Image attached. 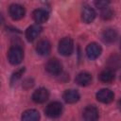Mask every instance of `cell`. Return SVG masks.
Listing matches in <instances>:
<instances>
[{
    "label": "cell",
    "mask_w": 121,
    "mask_h": 121,
    "mask_svg": "<svg viewBox=\"0 0 121 121\" xmlns=\"http://www.w3.org/2000/svg\"><path fill=\"white\" fill-rule=\"evenodd\" d=\"M8 59H9V61L13 64V65H16V64H19L23 59H24V51H23V48L19 45H13L9 48V52H8Z\"/></svg>",
    "instance_id": "6da1fadb"
},
{
    "label": "cell",
    "mask_w": 121,
    "mask_h": 121,
    "mask_svg": "<svg viewBox=\"0 0 121 121\" xmlns=\"http://www.w3.org/2000/svg\"><path fill=\"white\" fill-rule=\"evenodd\" d=\"M44 112L50 118H57L62 113V105L58 101L51 102L45 107Z\"/></svg>",
    "instance_id": "7a4b0ae2"
},
{
    "label": "cell",
    "mask_w": 121,
    "mask_h": 121,
    "mask_svg": "<svg viewBox=\"0 0 121 121\" xmlns=\"http://www.w3.org/2000/svg\"><path fill=\"white\" fill-rule=\"evenodd\" d=\"M59 52L62 55V56H69L72 54L73 49H74V43L71 38L69 37H65L62 38L60 43H59Z\"/></svg>",
    "instance_id": "3957f363"
},
{
    "label": "cell",
    "mask_w": 121,
    "mask_h": 121,
    "mask_svg": "<svg viewBox=\"0 0 121 121\" xmlns=\"http://www.w3.org/2000/svg\"><path fill=\"white\" fill-rule=\"evenodd\" d=\"M98 116V110L94 105H89L83 110L82 117L84 121H97Z\"/></svg>",
    "instance_id": "277c9868"
},
{
    "label": "cell",
    "mask_w": 121,
    "mask_h": 121,
    "mask_svg": "<svg viewBox=\"0 0 121 121\" xmlns=\"http://www.w3.org/2000/svg\"><path fill=\"white\" fill-rule=\"evenodd\" d=\"M45 70L51 75H59L61 73L62 65L57 59H50L45 64Z\"/></svg>",
    "instance_id": "5b68a950"
},
{
    "label": "cell",
    "mask_w": 121,
    "mask_h": 121,
    "mask_svg": "<svg viewBox=\"0 0 121 121\" xmlns=\"http://www.w3.org/2000/svg\"><path fill=\"white\" fill-rule=\"evenodd\" d=\"M9 13L13 20H20L25 16V8L19 4H12L9 8Z\"/></svg>",
    "instance_id": "8992f818"
},
{
    "label": "cell",
    "mask_w": 121,
    "mask_h": 121,
    "mask_svg": "<svg viewBox=\"0 0 121 121\" xmlns=\"http://www.w3.org/2000/svg\"><path fill=\"white\" fill-rule=\"evenodd\" d=\"M101 52H102L101 46L96 43H91L86 47V55L91 60H95V59L98 58L100 56Z\"/></svg>",
    "instance_id": "52a82bcc"
},
{
    "label": "cell",
    "mask_w": 121,
    "mask_h": 121,
    "mask_svg": "<svg viewBox=\"0 0 121 121\" xmlns=\"http://www.w3.org/2000/svg\"><path fill=\"white\" fill-rule=\"evenodd\" d=\"M96 99L102 103L108 104L113 100L114 95L110 89H101L96 93Z\"/></svg>",
    "instance_id": "ba28073f"
},
{
    "label": "cell",
    "mask_w": 121,
    "mask_h": 121,
    "mask_svg": "<svg viewBox=\"0 0 121 121\" xmlns=\"http://www.w3.org/2000/svg\"><path fill=\"white\" fill-rule=\"evenodd\" d=\"M49 97V92L45 88H39L36 91H34L32 95V99L36 103H43L45 102Z\"/></svg>",
    "instance_id": "9c48e42d"
},
{
    "label": "cell",
    "mask_w": 121,
    "mask_h": 121,
    "mask_svg": "<svg viewBox=\"0 0 121 121\" xmlns=\"http://www.w3.org/2000/svg\"><path fill=\"white\" fill-rule=\"evenodd\" d=\"M42 26L38 24L36 25H32L29 27H27L26 31V38L28 42H32L34 41L42 32Z\"/></svg>",
    "instance_id": "30bf717a"
},
{
    "label": "cell",
    "mask_w": 121,
    "mask_h": 121,
    "mask_svg": "<svg viewBox=\"0 0 121 121\" xmlns=\"http://www.w3.org/2000/svg\"><path fill=\"white\" fill-rule=\"evenodd\" d=\"M95 11L94 10V9L91 8L90 6H84L81 12L82 21L86 24H90L95 20Z\"/></svg>",
    "instance_id": "8fae6325"
},
{
    "label": "cell",
    "mask_w": 121,
    "mask_h": 121,
    "mask_svg": "<svg viewBox=\"0 0 121 121\" xmlns=\"http://www.w3.org/2000/svg\"><path fill=\"white\" fill-rule=\"evenodd\" d=\"M50 50H51V44L49 43L48 40L46 39H43L41 40L38 43H37V46H36V51L39 55L41 56H46L50 53Z\"/></svg>",
    "instance_id": "7c38bea8"
},
{
    "label": "cell",
    "mask_w": 121,
    "mask_h": 121,
    "mask_svg": "<svg viewBox=\"0 0 121 121\" xmlns=\"http://www.w3.org/2000/svg\"><path fill=\"white\" fill-rule=\"evenodd\" d=\"M48 12L45 10V9H37L33 11L32 13V17H33V20L38 24H43L44 22L47 21L48 19Z\"/></svg>",
    "instance_id": "4fadbf2b"
},
{
    "label": "cell",
    "mask_w": 121,
    "mask_h": 121,
    "mask_svg": "<svg viewBox=\"0 0 121 121\" xmlns=\"http://www.w3.org/2000/svg\"><path fill=\"white\" fill-rule=\"evenodd\" d=\"M79 94L78 91L76 90H66L64 93H63V99L66 103H69V104H73V103H76L78 101L79 99Z\"/></svg>",
    "instance_id": "5bb4252c"
},
{
    "label": "cell",
    "mask_w": 121,
    "mask_h": 121,
    "mask_svg": "<svg viewBox=\"0 0 121 121\" xmlns=\"http://www.w3.org/2000/svg\"><path fill=\"white\" fill-rule=\"evenodd\" d=\"M75 80L76 83H78L80 86H87L92 81V76L88 72H81L77 75Z\"/></svg>",
    "instance_id": "9a60e30c"
},
{
    "label": "cell",
    "mask_w": 121,
    "mask_h": 121,
    "mask_svg": "<svg viewBox=\"0 0 121 121\" xmlns=\"http://www.w3.org/2000/svg\"><path fill=\"white\" fill-rule=\"evenodd\" d=\"M40 113L34 109L26 110L22 114V121H39Z\"/></svg>",
    "instance_id": "2e32d148"
},
{
    "label": "cell",
    "mask_w": 121,
    "mask_h": 121,
    "mask_svg": "<svg viewBox=\"0 0 121 121\" xmlns=\"http://www.w3.org/2000/svg\"><path fill=\"white\" fill-rule=\"evenodd\" d=\"M117 38V32L113 28H107L102 32V40L106 43H112L115 42Z\"/></svg>",
    "instance_id": "e0dca14e"
},
{
    "label": "cell",
    "mask_w": 121,
    "mask_h": 121,
    "mask_svg": "<svg viewBox=\"0 0 121 121\" xmlns=\"http://www.w3.org/2000/svg\"><path fill=\"white\" fill-rule=\"evenodd\" d=\"M108 68L111 70H117L121 67V57L117 54H113L112 55L109 59H108Z\"/></svg>",
    "instance_id": "ac0fdd59"
},
{
    "label": "cell",
    "mask_w": 121,
    "mask_h": 121,
    "mask_svg": "<svg viewBox=\"0 0 121 121\" xmlns=\"http://www.w3.org/2000/svg\"><path fill=\"white\" fill-rule=\"evenodd\" d=\"M99 79L104 83H110L114 79V73L112 70L107 68L101 71L99 74Z\"/></svg>",
    "instance_id": "d6986e66"
},
{
    "label": "cell",
    "mask_w": 121,
    "mask_h": 121,
    "mask_svg": "<svg viewBox=\"0 0 121 121\" xmlns=\"http://www.w3.org/2000/svg\"><path fill=\"white\" fill-rule=\"evenodd\" d=\"M100 14H101V18L104 19V20H109V19L112 18V16H113L112 10L108 7L103 9H101V13Z\"/></svg>",
    "instance_id": "ffe728a7"
},
{
    "label": "cell",
    "mask_w": 121,
    "mask_h": 121,
    "mask_svg": "<svg viewBox=\"0 0 121 121\" xmlns=\"http://www.w3.org/2000/svg\"><path fill=\"white\" fill-rule=\"evenodd\" d=\"M24 72H25V67H23V68L17 70L15 73H13V75H12V77H11V80H10L11 84H13L14 82H16V81L21 78V76L23 75Z\"/></svg>",
    "instance_id": "44dd1931"
},
{
    "label": "cell",
    "mask_w": 121,
    "mask_h": 121,
    "mask_svg": "<svg viewBox=\"0 0 121 121\" xmlns=\"http://www.w3.org/2000/svg\"><path fill=\"white\" fill-rule=\"evenodd\" d=\"M95 4V6H96L98 9H103L107 8V6L109 5V2H108V1H96Z\"/></svg>",
    "instance_id": "7402d4cb"
},
{
    "label": "cell",
    "mask_w": 121,
    "mask_h": 121,
    "mask_svg": "<svg viewBox=\"0 0 121 121\" xmlns=\"http://www.w3.org/2000/svg\"><path fill=\"white\" fill-rule=\"evenodd\" d=\"M117 106H118V109H119V111L121 112V98L118 100V102H117Z\"/></svg>",
    "instance_id": "603a6c76"
},
{
    "label": "cell",
    "mask_w": 121,
    "mask_h": 121,
    "mask_svg": "<svg viewBox=\"0 0 121 121\" xmlns=\"http://www.w3.org/2000/svg\"><path fill=\"white\" fill-rule=\"evenodd\" d=\"M120 49H121V41H120Z\"/></svg>",
    "instance_id": "cb8c5ba5"
},
{
    "label": "cell",
    "mask_w": 121,
    "mask_h": 121,
    "mask_svg": "<svg viewBox=\"0 0 121 121\" xmlns=\"http://www.w3.org/2000/svg\"><path fill=\"white\" fill-rule=\"evenodd\" d=\"M120 78H121V77H120Z\"/></svg>",
    "instance_id": "d4e9b609"
}]
</instances>
